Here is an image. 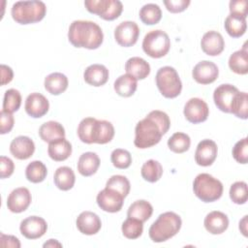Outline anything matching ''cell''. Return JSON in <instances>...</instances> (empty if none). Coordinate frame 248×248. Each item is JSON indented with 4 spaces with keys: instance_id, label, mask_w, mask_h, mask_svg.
<instances>
[{
    "instance_id": "obj_44",
    "label": "cell",
    "mask_w": 248,
    "mask_h": 248,
    "mask_svg": "<svg viewBox=\"0 0 248 248\" xmlns=\"http://www.w3.org/2000/svg\"><path fill=\"white\" fill-rule=\"evenodd\" d=\"M110 161L116 169L124 170L131 166L132 156L128 150H125L122 148H116L111 152Z\"/></svg>"
},
{
    "instance_id": "obj_16",
    "label": "cell",
    "mask_w": 248,
    "mask_h": 248,
    "mask_svg": "<svg viewBox=\"0 0 248 248\" xmlns=\"http://www.w3.org/2000/svg\"><path fill=\"white\" fill-rule=\"evenodd\" d=\"M238 89L229 83L219 85L213 93V100L216 107L223 112L230 113L231 112V105L232 102L238 93Z\"/></svg>"
},
{
    "instance_id": "obj_36",
    "label": "cell",
    "mask_w": 248,
    "mask_h": 248,
    "mask_svg": "<svg viewBox=\"0 0 248 248\" xmlns=\"http://www.w3.org/2000/svg\"><path fill=\"white\" fill-rule=\"evenodd\" d=\"M47 174V170L45 164L41 161H33L29 163L25 169V176L32 183H40L45 180Z\"/></svg>"
},
{
    "instance_id": "obj_14",
    "label": "cell",
    "mask_w": 248,
    "mask_h": 248,
    "mask_svg": "<svg viewBox=\"0 0 248 248\" xmlns=\"http://www.w3.org/2000/svg\"><path fill=\"white\" fill-rule=\"evenodd\" d=\"M32 201L29 190L25 187H19L13 190L7 199V207L11 212L20 213L25 211Z\"/></svg>"
},
{
    "instance_id": "obj_13",
    "label": "cell",
    "mask_w": 248,
    "mask_h": 248,
    "mask_svg": "<svg viewBox=\"0 0 248 248\" xmlns=\"http://www.w3.org/2000/svg\"><path fill=\"white\" fill-rule=\"evenodd\" d=\"M218 147L215 141L212 140H202L199 142L196 152L195 161L199 166L208 167L213 164L217 157Z\"/></svg>"
},
{
    "instance_id": "obj_12",
    "label": "cell",
    "mask_w": 248,
    "mask_h": 248,
    "mask_svg": "<svg viewBox=\"0 0 248 248\" xmlns=\"http://www.w3.org/2000/svg\"><path fill=\"white\" fill-rule=\"evenodd\" d=\"M19 230L24 237L28 239H37L46 232L47 224L42 217L30 216L21 221Z\"/></svg>"
},
{
    "instance_id": "obj_29",
    "label": "cell",
    "mask_w": 248,
    "mask_h": 248,
    "mask_svg": "<svg viewBox=\"0 0 248 248\" xmlns=\"http://www.w3.org/2000/svg\"><path fill=\"white\" fill-rule=\"evenodd\" d=\"M53 180H54L55 186L58 189L62 191H68L72 189L75 185V181H76L75 172L69 167H66V166L60 167L55 170Z\"/></svg>"
},
{
    "instance_id": "obj_42",
    "label": "cell",
    "mask_w": 248,
    "mask_h": 248,
    "mask_svg": "<svg viewBox=\"0 0 248 248\" xmlns=\"http://www.w3.org/2000/svg\"><path fill=\"white\" fill-rule=\"evenodd\" d=\"M230 198L236 204H244L248 200L247 184L244 181H236L230 188Z\"/></svg>"
},
{
    "instance_id": "obj_23",
    "label": "cell",
    "mask_w": 248,
    "mask_h": 248,
    "mask_svg": "<svg viewBox=\"0 0 248 248\" xmlns=\"http://www.w3.org/2000/svg\"><path fill=\"white\" fill-rule=\"evenodd\" d=\"M114 136L113 125L107 120H98L94 122L92 131V141L93 143L105 144L109 142Z\"/></svg>"
},
{
    "instance_id": "obj_26",
    "label": "cell",
    "mask_w": 248,
    "mask_h": 248,
    "mask_svg": "<svg viewBox=\"0 0 248 248\" xmlns=\"http://www.w3.org/2000/svg\"><path fill=\"white\" fill-rule=\"evenodd\" d=\"M100 167V158L95 152H85L78 161V170L82 176H91Z\"/></svg>"
},
{
    "instance_id": "obj_8",
    "label": "cell",
    "mask_w": 248,
    "mask_h": 248,
    "mask_svg": "<svg viewBox=\"0 0 248 248\" xmlns=\"http://www.w3.org/2000/svg\"><path fill=\"white\" fill-rule=\"evenodd\" d=\"M84 6L89 13L105 20L116 19L123 10V5L118 0H86Z\"/></svg>"
},
{
    "instance_id": "obj_46",
    "label": "cell",
    "mask_w": 248,
    "mask_h": 248,
    "mask_svg": "<svg viewBox=\"0 0 248 248\" xmlns=\"http://www.w3.org/2000/svg\"><path fill=\"white\" fill-rule=\"evenodd\" d=\"M14 123L15 119L12 112H8L2 109L0 112V134L4 135L11 132L14 127Z\"/></svg>"
},
{
    "instance_id": "obj_17",
    "label": "cell",
    "mask_w": 248,
    "mask_h": 248,
    "mask_svg": "<svg viewBox=\"0 0 248 248\" xmlns=\"http://www.w3.org/2000/svg\"><path fill=\"white\" fill-rule=\"evenodd\" d=\"M25 111L33 118L43 117L49 108V103L47 99L41 93H31L25 100Z\"/></svg>"
},
{
    "instance_id": "obj_52",
    "label": "cell",
    "mask_w": 248,
    "mask_h": 248,
    "mask_svg": "<svg viewBox=\"0 0 248 248\" xmlns=\"http://www.w3.org/2000/svg\"><path fill=\"white\" fill-rule=\"evenodd\" d=\"M247 215H245L239 222V230L240 232H242V234L244 236H247L248 233H247Z\"/></svg>"
},
{
    "instance_id": "obj_43",
    "label": "cell",
    "mask_w": 248,
    "mask_h": 248,
    "mask_svg": "<svg viewBox=\"0 0 248 248\" xmlns=\"http://www.w3.org/2000/svg\"><path fill=\"white\" fill-rule=\"evenodd\" d=\"M96 121V118L93 117H86L83 118L78 127V139L87 144L93 143L92 141V131H93V125Z\"/></svg>"
},
{
    "instance_id": "obj_34",
    "label": "cell",
    "mask_w": 248,
    "mask_h": 248,
    "mask_svg": "<svg viewBox=\"0 0 248 248\" xmlns=\"http://www.w3.org/2000/svg\"><path fill=\"white\" fill-rule=\"evenodd\" d=\"M140 18L146 25L157 24L162 18L161 8L157 4H145L140 10Z\"/></svg>"
},
{
    "instance_id": "obj_49",
    "label": "cell",
    "mask_w": 248,
    "mask_h": 248,
    "mask_svg": "<svg viewBox=\"0 0 248 248\" xmlns=\"http://www.w3.org/2000/svg\"><path fill=\"white\" fill-rule=\"evenodd\" d=\"M230 14L237 15L246 18L247 2L245 0H232L230 2Z\"/></svg>"
},
{
    "instance_id": "obj_38",
    "label": "cell",
    "mask_w": 248,
    "mask_h": 248,
    "mask_svg": "<svg viewBox=\"0 0 248 248\" xmlns=\"http://www.w3.org/2000/svg\"><path fill=\"white\" fill-rule=\"evenodd\" d=\"M191 140L190 137L181 132L174 133L169 140H168V146L169 148L174 153H184L190 148Z\"/></svg>"
},
{
    "instance_id": "obj_25",
    "label": "cell",
    "mask_w": 248,
    "mask_h": 248,
    "mask_svg": "<svg viewBox=\"0 0 248 248\" xmlns=\"http://www.w3.org/2000/svg\"><path fill=\"white\" fill-rule=\"evenodd\" d=\"M126 73L138 79H144L150 74V66L141 57H131L125 64Z\"/></svg>"
},
{
    "instance_id": "obj_37",
    "label": "cell",
    "mask_w": 248,
    "mask_h": 248,
    "mask_svg": "<svg viewBox=\"0 0 248 248\" xmlns=\"http://www.w3.org/2000/svg\"><path fill=\"white\" fill-rule=\"evenodd\" d=\"M231 113L241 119L248 117V95L246 92H238L231 105Z\"/></svg>"
},
{
    "instance_id": "obj_47",
    "label": "cell",
    "mask_w": 248,
    "mask_h": 248,
    "mask_svg": "<svg viewBox=\"0 0 248 248\" xmlns=\"http://www.w3.org/2000/svg\"><path fill=\"white\" fill-rule=\"evenodd\" d=\"M164 5L170 13H181L190 5L189 0H165Z\"/></svg>"
},
{
    "instance_id": "obj_40",
    "label": "cell",
    "mask_w": 248,
    "mask_h": 248,
    "mask_svg": "<svg viewBox=\"0 0 248 248\" xmlns=\"http://www.w3.org/2000/svg\"><path fill=\"white\" fill-rule=\"evenodd\" d=\"M21 105V95L18 90L11 88L8 89L4 94L3 100V110L8 112H15L18 110Z\"/></svg>"
},
{
    "instance_id": "obj_20",
    "label": "cell",
    "mask_w": 248,
    "mask_h": 248,
    "mask_svg": "<svg viewBox=\"0 0 248 248\" xmlns=\"http://www.w3.org/2000/svg\"><path fill=\"white\" fill-rule=\"evenodd\" d=\"M35 151L34 141L26 136L15 138L10 144L11 154L18 160L29 159Z\"/></svg>"
},
{
    "instance_id": "obj_7",
    "label": "cell",
    "mask_w": 248,
    "mask_h": 248,
    "mask_svg": "<svg viewBox=\"0 0 248 248\" xmlns=\"http://www.w3.org/2000/svg\"><path fill=\"white\" fill-rule=\"evenodd\" d=\"M170 47L169 35L160 29L148 32L142 41L143 51L152 58H161L165 56Z\"/></svg>"
},
{
    "instance_id": "obj_35",
    "label": "cell",
    "mask_w": 248,
    "mask_h": 248,
    "mask_svg": "<svg viewBox=\"0 0 248 248\" xmlns=\"http://www.w3.org/2000/svg\"><path fill=\"white\" fill-rule=\"evenodd\" d=\"M140 173L144 180L154 183L161 178L163 174V167L158 161L150 159L142 165Z\"/></svg>"
},
{
    "instance_id": "obj_33",
    "label": "cell",
    "mask_w": 248,
    "mask_h": 248,
    "mask_svg": "<svg viewBox=\"0 0 248 248\" xmlns=\"http://www.w3.org/2000/svg\"><path fill=\"white\" fill-rule=\"evenodd\" d=\"M153 213L152 205L145 200H139L134 202L128 208L127 216L136 218L141 222L147 221Z\"/></svg>"
},
{
    "instance_id": "obj_15",
    "label": "cell",
    "mask_w": 248,
    "mask_h": 248,
    "mask_svg": "<svg viewBox=\"0 0 248 248\" xmlns=\"http://www.w3.org/2000/svg\"><path fill=\"white\" fill-rule=\"evenodd\" d=\"M219 75L218 67L215 63L207 60L199 62L192 71L194 79L200 84H209L214 82Z\"/></svg>"
},
{
    "instance_id": "obj_11",
    "label": "cell",
    "mask_w": 248,
    "mask_h": 248,
    "mask_svg": "<svg viewBox=\"0 0 248 248\" xmlns=\"http://www.w3.org/2000/svg\"><path fill=\"white\" fill-rule=\"evenodd\" d=\"M183 113L185 118L193 123L198 124L205 121L209 114L207 104L200 98H191L184 106Z\"/></svg>"
},
{
    "instance_id": "obj_24",
    "label": "cell",
    "mask_w": 248,
    "mask_h": 248,
    "mask_svg": "<svg viewBox=\"0 0 248 248\" xmlns=\"http://www.w3.org/2000/svg\"><path fill=\"white\" fill-rule=\"evenodd\" d=\"M47 153L53 161H65L72 154V144L65 138L55 140L48 143Z\"/></svg>"
},
{
    "instance_id": "obj_53",
    "label": "cell",
    "mask_w": 248,
    "mask_h": 248,
    "mask_svg": "<svg viewBox=\"0 0 248 248\" xmlns=\"http://www.w3.org/2000/svg\"><path fill=\"white\" fill-rule=\"evenodd\" d=\"M43 246H44L45 248H46V247H61L62 244L59 243L56 239H49L47 242L44 243Z\"/></svg>"
},
{
    "instance_id": "obj_39",
    "label": "cell",
    "mask_w": 248,
    "mask_h": 248,
    "mask_svg": "<svg viewBox=\"0 0 248 248\" xmlns=\"http://www.w3.org/2000/svg\"><path fill=\"white\" fill-rule=\"evenodd\" d=\"M123 235L128 239H137L139 238L143 231V222L128 217L122 224L121 227Z\"/></svg>"
},
{
    "instance_id": "obj_28",
    "label": "cell",
    "mask_w": 248,
    "mask_h": 248,
    "mask_svg": "<svg viewBox=\"0 0 248 248\" xmlns=\"http://www.w3.org/2000/svg\"><path fill=\"white\" fill-rule=\"evenodd\" d=\"M39 136L46 142H51L55 140L65 138V129L59 122L47 121L39 128Z\"/></svg>"
},
{
    "instance_id": "obj_3",
    "label": "cell",
    "mask_w": 248,
    "mask_h": 248,
    "mask_svg": "<svg viewBox=\"0 0 248 248\" xmlns=\"http://www.w3.org/2000/svg\"><path fill=\"white\" fill-rule=\"evenodd\" d=\"M182 221L178 214L168 211L159 215L157 220L150 226L148 234L153 242H164L174 236L181 228Z\"/></svg>"
},
{
    "instance_id": "obj_32",
    "label": "cell",
    "mask_w": 248,
    "mask_h": 248,
    "mask_svg": "<svg viewBox=\"0 0 248 248\" xmlns=\"http://www.w3.org/2000/svg\"><path fill=\"white\" fill-rule=\"evenodd\" d=\"M137 86H138L137 79L128 74L118 77L115 79L113 84V88L115 92L121 97L132 96L136 92Z\"/></svg>"
},
{
    "instance_id": "obj_5",
    "label": "cell",
    "mask_w": 248,
    "mask_h": 248,
    "mask_svg": "<svg viewBox=\"0 0 248 248\" xmlns=\"http://www.w3.org/2000/svg\"><path fill=\"white\" fill-rule=\"evenodd\" d=\"M195 195L203 202L219 200L223 194V184L209 173H200L193 182Z\"/></svg>"
},
{
    "instance_id": "obj_18",
    "label": "cell",
    "mask_w": 248,
    "mask_h": 248,
    "mask_svg": "<svg viewBox=\"0 0 248 248\" xmlns=\"http://www.w3.org/2000/svg\"><path fill=\"white\" fill-rule=\"evenodd\" d=\"M201 46L205 54L216 56L224 50L225 41L219 32L211 30L203 34L201 41Z\"/></svg>"
},
{
    "instance_id": "obj_21",
    "label": "cell",
    "mask_w": 248,
    "mask_h": 248,
    "mask_svg": "<svg viewBox=\"0 0 248 248\" xmlns=\"http://www.w3.org/2000/svg\"><path fill=\"white\" fill-rule=\"evenodd\" d=\"M203 225L208 232L212 234H220L228 229L229 218L225 213L214 210L205 216Z\"/></svg>"
},
{
    "instance_id": "obj_51",
    "label": "cell",
    "mask_w": 248,
    "mask_h": 248,
    "mask_svg": "<svg viewBox=\"0 0 248 248\" xmlns=\"http://www.w3.org/2000/svg\"><path fill=\"white\" fill-rule=\"evenodd\" d=\"M14 78V73L11 67L2 64L1 65V85H5L12 81Z\"/></svg>"
},
{
    "instance_id": "obj_31",
    "label": "cell",
    "mask_w": 248,
    "mask_h": 248,
    "mask_svg": "<svg viewBox=\"0 0 248 248\" xmlns=\"http://www.w3.org/2000/svg\"><path fill=\"white\" fill-rule=\"evenodd\" d=\"M230 69L237 75H246L248 73V51L246 46L234 51L229 58Z\"/></svg>"
},
{
    "instance_id": "obj_22",
    "label": "cell",
    "mask_w": 248,
    "mask_h": 248,
    "mask_svg": "<svg viewBox=\"0 0 248 248\" xmlns=\"http://www.w3.org/2000/svg\"><path fill=\"white\" fill-rule=\"evenodd\" d=\"M108 70L106 66L101 64H92L88 66L83 73L85 82L96 87L104 85L108 81Z\"/></svg>"
},
{
    "instance_id": "obj_19",
    "label": "cell",
    "mask_w": 248,
    "mask_h": 248,
    "mask_svg": "<svg viewBox=\"0 0 248 248\" xmlns=\"http://www.w3.org/2000/svg\"><path fill=\"white\" fill-rule=\"evenodd\" d=\"M78 230L86 235H92L99 232L102 227V222L99 216L91 211L81 212L76 220Z\"/></svg>"
},
{
    "instance_id": "obj_1",
    "label": "cell",
    "mask_w": 248,
    "mask_h": 248,
    "mask_svg": "<svg viewBox=\"0 0 248 248\" xmlns=\"http://www.w3.org/2000/svg\"><path fill=\"white\" fill-rule=\"evenodd\" d=\"M170 120L162 110H152L145 118L139 121L135 128L134 144L140 149L156 145L169 131Z\"/></svg>"
},
{
    "instance_id": "obj_45",
    "label": "cell",
    "mask_w": 248,
    "mask_h": 248,
    "mask_svg": "<svg viewBox=\"0 0 248 248\" xmlns=\"http://www.w3.org/2000/svg\"><path fill=\"white\" fill-rule=\"evenodd\" d=\"M232 156L237 163L247 164L248 162V140L243 138L238 140L232 148Z\"/></svg>"
},
{
    "instance_id": "obj_10",
    "label": "cell",
    "mask_w": 248,
    "mask_h": 248,
    "mask_svg": "<svg viewBox=\"0 0 248 248\" xmlns=\"http://www.w3.org/2000/svg\"><path fill=\"white\" fill-rule=\"evenodd\" d=\"M96 201L102 210L115 213L121 210L124 202V197L117 191L106 187L98 193Z\"/></svg>"
},
{
    "instance_id": "obj_30",
    "label": "cell",
    "mask_w": 248,
    "mask_h": 248,
    "mask_svg": "<svg viewBox=\"0 0 248 248\" xmlns=\"http://www.w3.org/2000/svg\"><path fill=\"white\" fill-rule=\"evenodd\" d=\"M227 33L232 38H239L246 32L247 22L246 18L237 15L230 14L224 23Z\"/></svg>"
},
{
    "instance_id": "obj_50",
    "label": "cell",
    "mask_w": 248,
    "mask_h": 248,
    "mask_svg": "<svg viewBox=\"0 0 248 248\" xmlns=\"http://www.w3.org/2000/svg\"><path fill=\"white\" fill-rule=\"evenodd\" d=\"M0 244L2 247H20V243L17 237L14 235H7L4 233H1L0 235Z\"/></svg>"
},
{
    "instance_id": "obj_9",
    "label": "cell",
    "mask_w": 248,
    "mask_h": 248,
    "mask_svg": "<svg viewBox=\"0 0 248 248\" xmlns=\"http://www.w3.org/2000/svg\"><path fill=\"white\" fill-rule=\"evenodd\" d=\"M140 36V28L134 21H123L116 26L114 30V39L116 43L124 47L134 46Z\"/></svg>"
},
{
    "instance_id": "obj_4",
    "label": "cell",
    "mask_w": 248,
    "mask_h": 248,
    "mask_svg": "<svg viewBox=\"0 0 248 248\" xmlns=\"http://www.w3.org/2000/svg\"><path fill=\"white\" fill-rule=\"evenodd\" d=\"M46 13V4L42 1H17L11 10L13 19L19 24H30L41 21Z\"/></svg>"
},
{
    "instance_id": "obj_48",
    "label": "cell",
    "mask_w": 248,
    "mask_h": 248,
    "mask_svg": "<svg viewBox=\"0 0 248 248\" xmlns=\"http://www.w3.org/2000/svg\"><path fill=\"white\" fill-rule=\"evenodd\" d=\"M14 170H15L14 162L6 156H1V158H0V176H1V178L10 177L13 174Z\"/></svg>"
},
{
    "instance_id": "obj_6",
    "label": "cell",
    "mask_w": 248,
    "mask_h": 248,
    "mask_svg": "<svg viewBox=\"0 0 248 248\" xmlns=\"http://www.w3.org/2000/svg\"><path fill=\"white\" fill-rule=\"evenodd\" d=\"M156 85L160 93L168 99L177 97L182 90V82L176 70L170 66H165L156 74Z\"/></svg>"
},
{
    "instance_id": "obj_27",
    "label": "cell",
    "mask_w": 248,
    "mask_h": 248,
    "mask_svg": "<svg viewBox=\"0 0 248 248\" xmlns=\"http://www.w3.org/2000/svg\"><path fill=\"white\" fill-rule=\"evenodd\" d=\"M68 78L62 73H51L45 78V88L52 95H60L68 88Z\"/></svg>"
},
{
    "instance_id": "obj_41",
    "label": "cell",
    "mask_w": 248,
    "mask_h": 248,
    "mask_svg": "<svg viewBox=\"0 0 248 248\" xmlns=\"http://www.w3.org/2000/svg\"><path fill=\"white\" fill-rule=\"evenodd\" d=\"M106 187L117 191L124 198H126L128 196L130 189H131V185H130L128 178L126 176L120 175V174L112 175L110 178H108V180L106 183Z\"/></svg>"
},
{
    "instance_id": "obj_2",
    "label": "cell",
    "mask_w": 248,
    "mask_h": 248,
    "mask_svg": "<svg viewBox=\"0 0 248 248\" xmlns=\"http://www.w3.org/2000/svg\"><path fill=\"white\" fill-rule=\"evenodd\" d=\"M69 42L76 47L88 49L98 48L104 40L101 27L90 20H75L68 31Z\"/></svg>"
}]
</instances>
